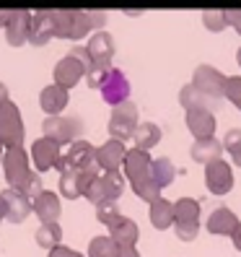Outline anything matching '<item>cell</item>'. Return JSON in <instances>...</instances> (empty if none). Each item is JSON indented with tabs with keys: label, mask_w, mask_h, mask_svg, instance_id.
I'll return each mask as SVG.
<instances>
[{
	"label": "cell",
	"mask_w": 241,
	"mask_h": 257,
	"mask_svg": "<svg viewBox=\"0 0 241 257\" xmlns=\"http://www.w3.org/2000/svg\"><path fill=\"white\" fill-rule=\"evenodd\" d=\"M104 11H55V37L60 39H81L94 29L104 32Z\"/></svg>",
	"instance_id": "cell-1"
},
{
	"label": "cell",
	"mask_w": 241,
	"mask_h": 257,
	"mask_svg": "<svg viewBox=\"0 0 241 257\" xmlns=\"http://www.w3.org/2000/svg\"><path fill=\"white\" fill-rule=\"evenodd\" d=\"M44 138L55 141L57 146H73L75 141H83L86 125L78 114H63V117H47L42 122Z\"/></svg>",
	"instance_id": "cell-2"
},
{
	"label": "cell",
	"mask_w": 241,
	"mask_h": 257,
	"mask_svg": "<svg viewBox=\"0 0 241 257\" xmlns=\"http://www.w3.org/2000/svg\"><path fill=\"white\" fill-rule=\"evenodd\" d=\"M174 229L182 241H194L200 231V203L194 198H179L174 203Z\"/></svg>",
	"instance_id": "cell-3"
},
{
	"label": "cell",
	"mask_w": 241,
	"mask_h": 257,
	"mask_svg": "<svg viewBox=\"0 0 241 257\" xmlns=\"http://www.w3.org/2000/svg\"><path fill=\"white\" fill-rule=\"evenodd\" d=\"M55 169L63 174L65 169H75V172H101L99 164H96V148L88 143V141H75L68 154L57 161Z\"/></svg>",
	"instance_id": "cell-4"
},
{
	"label": "cell",
	"mask_w": 241,
	"mask_h": 257,
	"mask_svg": "<svg viewBox=\"0 0 241 257\" xmlns=\"http://www.w3.org/2000/svg\"><path fill=\"white\" fill-rule=\"evenodd\" d=\"M3 174H6V182L11 185V190H24L29 177H32V166H29V156L24 148H6L3 154Z\"/></svg>",
	"instance_id": "cell-5"
},
{
	"label": "cell",
	"mask_w": 241,
	"mask_h": 257,
	"mask_svg": "<svg viewBox=\"0 0 241 257\" xmlns=\"http://www.w3.org/2000/svg\"><path fill=\"white\" fill-rule=\"evenodd\" d=\"M192 83L197 86L205 96H210L215 104H220V107H223L228 75H223V73H220L218 68H213V65H197V68H194V73H192Z\"/></svg>",
	"instance_id": "cell-6"
},
{
	"label": "cell",
	"mask_w": 241,
	"mask_h": 257,
	"mask_svg": "<svg viewBox=\"0 0 241 257\" xmlns=\"http://www.w3.org/2000/svg\"><path fill=\"white\" fill-rule=\"evenodd\" d=\"M138 125H140L138 122V107H135L132 101H125V104H119V107L112 109V117H109V135H112V141H119V143L132 141Z\"/></svg>",
	"instance_id": "cell-7"
},
{
	"label": "cell",
	"mask_w": 241,
	"mask_h": 257,
	"mask_svg": "<svg viewBox=\"0 0 241 257\" xmlns=\"http://www.w3.org/2000/svg\"><path fill=\"white\" fill-rule=\"evenodd\" d=\"M0 143L6 148H24V119L13 101L0 109Z\"/></svg>",
	"instance_id": "cell-8"
},
{
	"label": "cell",
	"mask_w": 241,
	"mask_h": 257,
	"mask_svg": "<svg viewBox=\"0 0 241 257\" xmlns=\"http://www.w3.org/2000/svg\"><path fill=\"white\" fill-rule=\"evenodd\" d=\"M101 172H75V169H65L60 174V192H63V198L68 200H75L86 195V190L91 187V182L99 177Z\"/></svg>",
	"instance_id": "cell-9"
},
{
	"label": "cell",
	"mask_w": 241,
	"mask_h": 257,
	"mask_svg": "<svg viewBox=\"0 0 241 257\" xmlns=\"http://www.w3.org/2000/svg\"><path fill=\"white\" fill-rule=\"evenodd\" d=\"M101 99L107 101V104H112V109L119 107V104H125V101H130V81H127V75L119 70V68H112L109 78L104 81Z\"/></svg>",
	"instance_id": "cell-10"
},
{
	"label": "cell",
	"mask_w": 241,
	"mask_h": 257,
	"mask_svg": "<svg viewBox=\"0 0 241 257\" xmlns=\"http://www.w3.org/2000/svg\"><path fill=\"white\" fill-rule=\"evenodd\" d=\"M205 185L213 195H225L233 187V169L223 159L205 166Z\"/></svg>",
	"instance_id": "cell-11"
},
{
	"label": "cell",
	"mask_w": 241,
	"mask_h": 257,
	"mask_svg": "<svg viewBox=\"0 0 241 257\" xmlns=\"http://www.w3.org/2000/svg\"><path fill=\"white\" fill-rule=\"evenodd\" d=\"M55 37V11H34L29 26V42L34 47H44Z\"/></svg>",
	"instance_id": "cell-12"
},
{
	"label": "cell",
	"mask_w": 241,
	"mask_h": 257,
	"mask_svg": "<svg viewBox=\"0 0 241 257\" xmlns=\"http://www.w3.org/2000/svg\"><path fill=\"white\" fill-rule=\"evenodd\" d=\"M52 75H55V86L70 91V88L78 86V81L86 75V68H83V63H78L73 55H65V57L55 65V73H52Z\"/></svg>",
	"instance_id": "cell-13"
},
{
	"label": "cell",
	"mask_w": 241,
	"mask_h": 257,
	"mask_svg": "<svg viewBox=\"0 0 241 257\" xmlns=\"http://www.w3.org/2000/svg\"><path fill=\"white\" fill-rule=\"evenodd\" d=\"M63 159V154H60V146L50 138H39L34 146H32V161L37 166V174L42 172H50L57 166V161Z\"/></svg>",
	"instance_id": "cell-14"
},
{
	"label": "cell",
	"mask_w": 241,
	"mask_h": 257,
	"mask_svg": "<svg viewBox=\"0 0 241 257\" xmlns=\"http://www.w3.org/2000/svg\"><path fill=\"white\" fill-rule=\"evenodd\" d=\"M0 198H3V203H6V218L11 221V223H21V221H26L29 218V213H32V200L26 198L24 192H19V190H3L0 192Z\"/></svg>",
	"instance_id": "cell-15"
},
{
	"label": "cell",
	"mask_w": 241,
	"mask_h": 257,
	"mask_svg": "<svg viewBox=\"0 0 241 257\" xmlns=\"http://www.w3.org/2000/svg\"><path fill=\"white\" fill-rule=\"evenodd\" d=\"M88 55H91V63L101 65V68H112V57H114V39L107 32H96L91 34L86 44Z\"/></svg>",
	"instance_id": "cell-16"
},
{
	"label": "cell",
	"mask_w": 241,
	"mask_h": 257,
	"mask_svg": "<svg viewBox=\"0 0 241 257\" xmlns=\"http://www.w3.org/2000/svg\"><path fill=\"white\" fill-rule=\"evenodd\" d=\"M125 156H127V148L119 141H107L96 148V164L101 172H119V166L125 164Z\"/></svg>",
	"instance_id": "cell-17"
},
{
	"label": "cell",
	"mask_w": 241,
	"mask_h": 257,
	"mask_svg": "<svg viewBox=\"0 0 241 257\" xmlns=\"http://www.w3.org/2000/svg\"><path fill=\"white\" fill-rule=\"evenodd\" d=\"M29 26H32V11H13V19L6 26V42L11 47H21L24 42H29Z\"/></svg>",
	"instance_id": "cell-18"
},
{
	"label": "cell",
	"mask_w": 241,
	"mask_h": 257,
	"mask_svg": "<svg viewBox=\"0 0 241 257\" xmlns=\"http://www.w3.org/2000/svg\"><path fill=\"white\" fill-rule=\"evenodd\" d=\"M109 236L114 239L117 247H135V241H138V236H140V229L132 218L119 216L109 223Z\"/></svg>",
	"instance_id": "cell-19"
},
{
	"label": "cell",
	"mask_w": 241,
	"mask_h": 257,
	"mask_svg": "<svg viewBox=\"0 0 241 257\" xmlns=\"http://www.w3.org/2000/svg\"><path fill=\"white\" fill-rule=\"evenodd\" d=\"M179 104H182L187 112H192V109H205V112H215V109H220V104H215L210 96H205L194 83L182 86V91H179Z\"/></svg>",
	"instance_id": "cell-20"
},
{
	"label": "cell",
	"mask_w": 241,
	"mask_h": 257,
	"mask_svg": "<svg viewBox=\"0 0 241 257\" xmlns=\"http://www.w3.org/2000/svg\"><path fill=\"white\" fill-rule=\"evenodd\" d=\"M187 127L194 135V141L213 138V135H215V117H213V112L192 109V112H187Z\"/></svg>",
	"instance_id": "cell-21"
},
{
	"label": "cell",
	"mask_w": 241,
	"mask_h": 257,
	"mask_svg": "<svg viewBox=\"0 0 241 257\" xmlns=\"http://www.w3.org/2000/svg\"><path fill=\"white\" fill-rule=\"evenodd\" d=\"M68 91L65 88H60V86H44L42 88V94H39V107L47 112L50 117H60L63 114V109L68 107Z\"/></svg>",
	"instance_id": "cell-22"
},
{
	"label": "cell",
	"mask_w": 241,
	"mask_h": 257,
	"mask_svg": "<svg viewBox=\"0 0 241 257\" xmlns=\"http://www.w3.org/2000/svg\"><path fill=\"white\" fill-rule=\"evenodd\" d=\"M236 226H238L236 213H233L231 208H225V205L215 208L213 213H210V218H207V231L210 234H218V236H231L236 231Z\"/></svg>",
	"instance_id": "cell-23"
},
{
	"label": "cell",
	"mask_w": 241,
	"mask_h": 257,
	"mask_svg": "<svg viewBox=\"0 0 241 257\" xmlns=\"http://www.w3.org/2000/svg\"><path fill=\"white\" fill-rule=\"evenodd\" d=\"M150 164H153V159H150L145 151H138V148L127 151L125 164H122L125 166V177L130 179V182H138V179L150 174Z\"/></svg>",
	"instance_id": "cell-24"
},
{
	"label": "cell",
	"mask_w": 241,
	"mask_h": 257,
	"mask_svg": "<svg viewBox=\"0 0 241 257\" xmlns=\"http://www.w3.org/2000/svg\"><path fill=\"white\" fill-rule=\"evenodd\" d=\"M32 208H34V213L39 216V221L42 223H57V218H60V213H63V205H60V198L55 192H50V190H44L39 198L32 203Z\"/></svg>",
	"instance_id": "cell-25"
},
{
	"label": "cell",
	"mask_w": 241,
	"mask_h": 257,
	"mask_svg": "<svg viewBox=\"0 0 241 257\" xmlns=\"http://www.w3.org/2000/svg\"><path fill=\"white\" fill-rule=\"evenodd\" d=\"M223 154V143H218L215 138H205V141H194L192 148H189V156L197 161V164H213L218 161Z\"/></svg>",
	"instance_id": "cell-26"
},
{
	"label": "cell",
	"mask_w": 241,
	"mask_h": 257,
	"mask_svg": "<svg viewBox=\"0 0 241 257\" xmlns=\"http://www.w3.org/2000/svg\"><path fill=\"white\" fill-rule=\"evenodd\" d=\"M150 223L158 231H166L169 226H174V203L163 200V198L150 203Z\"/></svg>",
	"instance_id": "cell-27"
},
{
	"label": "cell",
	"mask_w": 241,
	"mask_h": 257,
	"mask_svg": "<svg viewBox=\"0 0 241 257\" xmlns=\"http://www.w3.org/2000/svg\"><path fill=\"white\" fill-rule=\"evenodd\" d=\"M132 143H135L138 151H145L148 154L153 146L161 143V127L156 122H140L138 130H135V135H132Z\"/></svg>",
	"instance_id": "cell-28"
},
{
	"label": "cell",
	"mask_w": 241,
	"mask_h": 257,
	"mask_svg": "<svg viewBox=\"0 0 241 257\" xmlns=\"http://www.w3.org/2000/svg\"><path fill=\"white\" fill-rule=\"evenodd\" d=\"M34 239L42 249L52 252L55 247H60V241H63V229H60V223H42L34 234Z\"/></svg>",
	"instance_id": "cell-29"
},
{
	"label": "cell",
	"mask_w": 241,
	"mask_h": 257,
	"mask_svg": "<svg viewBox=\"0 0 241 257\" xmlns=\"http://www.w3.org/2000/svg\"><path fill=\"white\" fill-rule=\"evenodd\" d=\"M150 174H153L156 185H158V187L163 190V187H169V185L174 182V177H176V169H174L171 159L161 156V159H153V164H150Z\"/></svg>",
	"instance_id": "cell-30"
},
{
	"label": "cell",
	"mask_w": 241,
	"mask_h": 257,
	"mask_svg": "<svg viewBox=\"0 0 241 257\" xmlns=\"http://www.w3.org/2000/svg\"><path fill=\"white\" fill-rule=\"evenodd\" d=\"M117 244L112 236H94L88 244V257H117Z\"/></svg>",
	"instance_id": "cell-31"
},
{
	"label": "cell",
	"mask_w": 241,
	"mask_h": 257,
	"mask_svg": "<svg viewBox=\"0 0 241 257\" xmlns=\"http://www.w3.org/2000/svg\"><path fill=\"white\" fill-rule=\"evenodd\" d=\"M223 151H228L231 159L236 166H241V130L233 127L225 133V138H223Z\"/></svg>",
	"instance_id": "cell-32"
},
{
	"label": "cell",
	"mask_w": 241,
	"mask_h": 257,
	"mask_svg": "<svg viewBox=\"0 0 241 257\" xmlns=\"http://www.w3.org/2000/svg\"><path fill=\"white\" fill-rule=\"evenodd\" d=\"M202 24L207 32L220 34L225 26H228V19H225V11H202Z\"/></svg>",
	"instance_id": "cell-33"
},
{
	"label": "cell",
	"mask_w": 241,
	"mask_h": 257,
	"mask_svg": "<svg viewBox=\"0 0 241 257\" xmlns=\"http://www.w3.org/2000/svg\"><path fill=\"white\" fill-rule=\"evenodd\" d=\"M122 213H119V205H117V200H107V203H99L96 205V218L101 221V223H112L114 218H119Z\"/></svg>",
	"instance_id": "cell-34"
},
{
	"label": "cell",
	"mask_w": 241,
	"mask_h": 257,
	"mask_svg": "<svg viewBox=\"0 0 241 257\" xmlns=\"http://www.w3.org/2000/svg\"><path fill=\"white\" fill-rule=\"evenodd\" d=\"M109 73H112V68L91 65V70L86 73V83H88V88H99V91H101V86H104V81L109 78Z\"/></svg>",
	"instance_id": "cell-35"
},
{
	"label": "cell",
	"mask_w": 241,
	"mask_h": 257,
	"mask_svg": "<svg viewBox=\"0 0 241 257\" xmlns=\"http://www.w3.org/2000/svg\"><path fill=\"white\" fill-rule=\"evenodd\" d=\"M225 101H231L236 109H241V75H233L225 83Z\"/></svg>",
	"instance_id": "cell-36"
},
{
	"label": "cell",
	"mask_w": 241,
	"mask_h": 257,
	"mask_svg": "<svg viewBox=\"0 0 241 257\" xmlns=\"http://www.w3.org/2000/svg\"><path fill=\"white\" fill-rule=\"evenodd\" d=\"M68 55H73L75 60H78V63H83L86 73L91 70V65H94V63H91V55H88V50H86V47H73V50H70Z\"/></svg>",
	"instance_id": "cell-37"
},
{
	"label": "cell",
	"mask_w": 241,
	"mask_h": 257,
	"mask_svg": "<svg viewBox=\"0 0 241 257\" xmlns=\"http://www.w3.org/2000/svg\"><path fill=\"white\" fill-rule=\"evenodd\" d=\"M225 19H228V26L236 29L238 37H241V8H231V11H225Z\"/></svg>",
	"instance_id": "cell-38"
},
{
	"label": "cell",
	"mask_w": 241,
	"mask_h": 257,
	"mask_svg": "<svg viewBox=\"0 0 241 257\" xmlns=\"http://www.w3.org/2000/svg\"><path fill=\"white\" fill-rule=\"evenodd\" d=\"M50 257H83V254L75 252V249H70V247H63V244H60V247H55V249L50 252Z\"/></svg>",
	"instance_id": "cell-39"
},
{
	"label": "cell",
	"mask_w": 241,
	"mask_h": 257,
	"mask_svg": "<svg viewBox=\"0 0 241 257\" xmlns=\"http://www.w3.org/2000/svg\"><path fill=\"white\" fill-rule=\"evenodd\" d=\"M117 257H140V252L135 247H119L117 249Z\"/></svg>",
	"instance_id": "cell-40"
},
{
	"label": "cell",
	"mask_w": 241,
	"mask_h": 257,
	"mask_svg": "<svg viewBox=\"0 0 241 257\" xmlns=\"http://www.w3.org/2000/svg\"><path fill=\"white\" fill-rule=\"evenodd\" d=\"M13 19V11H0V29H6Z\"/></svg>",
	"instance_id": "cell-41"
},
{
	"label": "cell",
	"mask_w": 241,
	"mask_h": 257,
	"mask_svg": "<svg viewBox=\"0 0 241 257\" xmlns=\"http://www.w3.org/2000/svg\"><path fill=\"white\" fill-rule=\"evenodd\" d=\"M8 101H11V99H8V86H6V83H0V109H3Z\"/></svg>",
	"instance_id": "cell-42"
},
{
	"label": "cell",
	"mask_w": 241,
	"mask_h": 257,
	"mask_svg": "<svg viewBox=\"0 0 241 257\" xmlns=\"http://www.w3.org/2000/svg\"><path fill=\"white\" fill-rule=\"evenodd\" d=\"M231 241H233V247H236V249L241 252V223L236 226V231L231 234Z\"/></svg>",
	"instance_id": "cell-43"
},
{
	"label": "cell",
	"mask_w": 241,
	"mask_h": 257,
	"mask_svg": "<svg viewBox=\"0 0 241 257\" xmlns=\"http://www.w3.org/2000/svg\"><path fill=\"white\" fill-rule=\"evenodd\" d=\"M6 218V203H3V198H0V221Z\"/></svg>",
	"instance_id": "cell-44"
},
{
	"label": "cell",
	"mask_w": 241,
	"mask_h": 257,
	"mask_svg": "<svg viewBox=\"0 0 241 257\" xmlns=\"http://www.w3.org/2000/svg\"><path fill=\"white\" fill-rule=\"evenodd\" d=\"M236 63H238V68H241V47H238V52H236Z\"/></svg>",
	"instance_id": "cell-45"
},
{
	"label": "cell",
	"mask_w": 241,
	"mask_h": 257,
	"mask_svg": "<svg viewBox=\"0 0 241 257\" xmlns=\"http://www.w3.org/2000/svg\"><path fill=\"white\" fill-rule=\"evenodd\" d=\"M0 148H3V143H0ZM0 159H3V156H0Z\"/></svg>",
	"instance_id": "cell-46"
}]
</instances>
